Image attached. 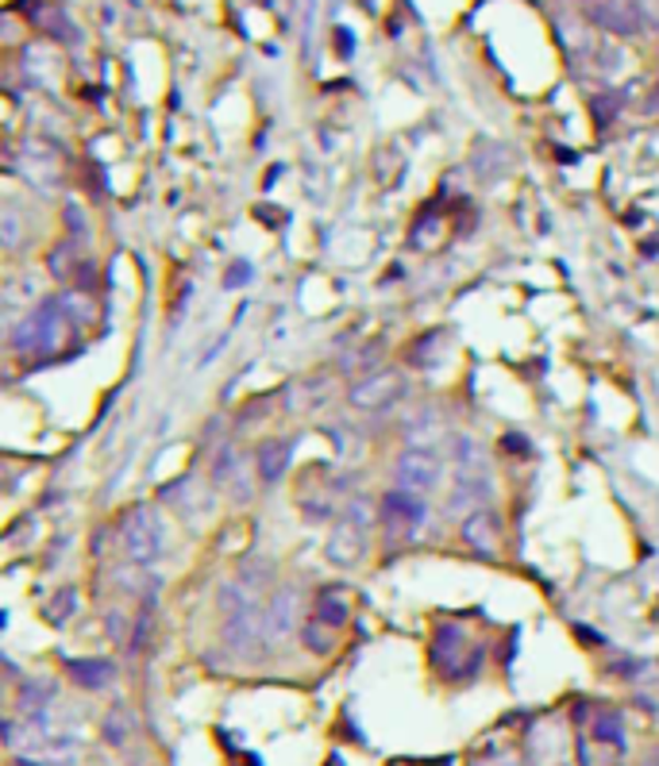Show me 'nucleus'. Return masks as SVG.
<instances>
[{"mask_svg": "<svg viewBox=\"0 0 659 766\" xmlns=\"http://www.w3.org/2000/svg\"><path fill=\"white\" fill-rule=\"evenodd\" d=\"M370 525H375V508H370L367 497H351L339 512L336 528L328 536V555L332 566H355L367 551V536H370Z\"/></svg>", "mask_w": 659, "mask_h": 766, "instance_id": "1", "label": "nucleus"}, {"mask_svg": "<svg viewBox=\"0 0 659 766\" xmlns=\"http://www.w3.org/2000/svg\"><path fill=\"white\" fill-rule=\"evenodd\" d=\"M120 532H124L120 540H124V551H127V559H132V566H139V571L158 566L166 540H163V520H158L155 508H147V505L127 508Z\"/></svg>", "mask_w": 659, "mask_h": 766, "instance_id": "2", "label": "nucleus"}, {"mask_svg": "<svg viewBox=\"0 0 659 766\" xmlns=\"http://www.w3.org/2000/svg\"><path fill=\"white\" fill-rule=\"evenodd\" d=\"M393 474H398V489L424 497V493H432L439 485L444 462H439V454L432 451V447H416L413 443V447H405V451L398 454V462H393Z\"/></svg>", "mask_w": 659, "mask_h": 766, "instance_id": "3", "label": "nucleus"}, {"mask_svg": "<svg viewBox=\"0 0 659 766\" xmlns=\"http://www.w3.org/2000/svg\"><path fill=\"white\" fill-rule=\"evenodd\" d=\"M401 393H405V378H401L398 370H375V374H362L359 382L347 390V401H351V408H359V413H382V408H390Z\"/></svg>", "mask_w": 659, "mask_h": 766, "instance_id": "4", "label": "nucleus"}, {"mask_svg": "<svg viewBox=\"0 0 659 766\" xmlns=\"http://www.w3.org/2000/svg\"><path fill=\"white\" fill-rule=\"evenodd\" d=\"M590 20H594L602 32L610 35H636L644 27V16H640V0H594L590 4Z\"/></svg>", "mask_w": 659, "mask_h": 766, "instance_id": "5", "label": "nucleus"}, {"mask_svg": "<svg viewBox=\"0 0 659 766\" xmlns=\"http://www.w3.org/2000/svg\"><path fill=\"white\" fill-rule=\"evenodd\" d=\"M424 517H428V505H424L416 493L393 489V493H386V497H382V520L393 528V532L413 536L416 528L424 525Z\"/></svg>", "mask_w": 659, "mask_h": 766, "instance_id": "6", "label": "nucleus"}, {"mask_svg": "<svg viewBox=\"0 0 659 766\" xmlns=\"http://www.w3.org/2000/svg\"><path fill=\"white\" fill-rule=\"evenodd\" d=\"M298 617H301V594L293 586H278L267 605V647L282 643L298 628Z\"/></svg>", "mask_w": 659, "mask_h": 766, "instance_id": "7", "label": "nucleus"}, {"mask_svg": "<svg viewBox=\"0 0 659 766\" xmlns=\"http://www.w3.org/2000/svg\"><path fill=\"white\" fill-rule=\"evenodd\" d=\"M35 189H55L58 178H63V166H58V155L47 147L43 139H27L24 143V158L16 166Z\"/></svg>", "mask_w": 659, "mask_h": 766, "instance_id": "8", "label": "nucleus"}, {"mask_svg": "<svg viewBox=\"0 0 659 766\" xmlns=\"http://www.w3.org/2000/svg\"><path fill=\"white\" fill-rule=\"evenodd\" d=\"M459 536H463V543L474 551V555H487V559L498 555V548H502V517L490 512V508H479V512L463 517Z\"/></svg>", "mask_w": 659, "mask_h": 766, "instance_id": "9", "label": "nucleus"}, {"mask_svg": "<svg viewBox=\"0 0 659 766\" xmlns=\"http://www.w3.org/2000/svg\"><path fill=\"white\" fill-rule=\"evenodd\" d=\"M212 482L220 489H228L236 500L252 497V477L244 474V459H239V451L232 443H220L216 454H212Z\"/></svg>", "mask_w": 659, "mask_h": 766, "instance_id": "10", "label": "nucleus"}, {"mask_svg": "<svg viewBox=\"0 0 659 766\" xmlns=\"http://www.w3.org/2000/svg\"><path fill=\"white\" fill-rule=\"evenodd\" d=\"M490 500V477L487 470H456V485H451V512H459V517H471V512H479V508H487Z\"/></svg>", "mask_w": 659, "mask_h": 766, "instance_id": "11", "label": "nucleus"}, {"mask_svg": "<svg viewBox=\"0 0 659 766\" xmlns=\"http://www.w3.org/2000/svg\"><path fill=\"white\" fill-rule=\"evenodd\" d=\"M290 459H293V439H267L255 454V470H259V482L275 485L278 477L290 470Z\"/></svg>", "mask_w": 659, "mask_h": 766, "instance_id": "12", "label": "nucleus"}, {"mask_svg": "<svg viewBox=\"0 0 659 766\" xmlns=\"http://www.w3.org/2000/svg\"><path fill=\"white\" fill-rule=\"evenodd\" d=\"M313 620H321V624H328V628H344L347 620H351V605H347V594L344 589H336V586H328V589H321L316 594V601H313V612H309Z\"/></svg>", "mask_w": 659, "mask_h": 766, "instance_id": "13", "label": "nucleus"}, {"mask_svg": "<svg viewBox=\"0 0 659 766\" xmlns=\"http://www.w3.org/2000/svg\"><path fill=\"white\" fill-rule=\"evenodd\" d=\"M448 451H451L456 470H487V447L474 436H451Z\"/></svg>", "mask_w": 659, "mask_h": 766, "instance_id": "14", "label": "nucleus"}, {"mask_svg": "<svg viewBox=\"0 0 659 766\" xmlns=\"http://www.w3.org/2000/svg\"><path fill=\"white\" fill-rule=\"evenodd\" d=\"M58 308H63V316L74 324H89L97 316V301H93V293H86V290H66L63 297H58Z\"/></svg>", "mask_w": 659, "mask_h": 766, "instance_id": "15", "label": "nucleus"}, {"mask_svg": "<svg viewBox=\"0 0 659 766\" xmlns=\"http://www.w3.org/2000/svg\"><path fill=\"white\" fill-rule=\"evenodd\" d=\"M301 640H305V647L316 651V655H328V651L336 647L339 632H336V628H328V624H321V620L309 617L305 624H301Z\"/></svg>", "mask_w": 659, "mask_h": 766, "instance_id": "16", "label": "nucleus"}, {"mask_svg": "<svg viewBox=\"0 0 659 766\" xmlns=\"http://www.w3.org/2000/svg\"><path fill=\"white\" fill-rule=\"evenodd\" d=\"M66 671H70L74 678H78L86 689H101V686H109L112 674H116V671H112V663H81V658H74V663L66 666Z\"/></svg>", "mask_w": 659, "mask_h": 766, "instance_id": "17", "label": "nucleus"}, {"mask_svg": "<svg viewBox=\"0 0 659 766\" xmlns=\"http://www.w3.org/2000/svg\"><path fill=\"white\" fill-rule=\"evenodd\" d=\"M78 255H74L70 243H63V247H55V255H51V274L58 278V282H74V274H78Z\"/></svg>", "mask_w": 659, "mask_h": 766, "instance_id": "18", "label": "nucleus"}, {"mask_svg": "<svg viewBox=\"0 0 659 766\" xmlns=\"http://www.w3.org/2000/svg\"><path fill=\"white\" fill-rule=\"evenodd\" d=\"M0 243L9 250H16L20 243H24V219H20V212L12 209V204L0 212Z\"/></svg>", "mask_w": 659, "mask_h": 766, "instance_id": "19", "label": "nucleus"}, {"mask_svg": "<svg viewBox=\"0 0 659 766\" xmlns=\"http://www.w3.org/2000/svg\"><path fill=\"white\" fill-rule=\"evenodd\" d=\"M640 16H644V27L659 32V0H640Z\"/></svg>", "mask_w": 659, "mask_h": 766, "instance_id": "20", "label": "nucleus"}, {"mask_svg": "<svg viewBox=\"0 0 659 766\" xmlns=\"http://www.w3.org/2000/svg\"><path fill=\"white\" fill-rule=\"evenodd\" d=\"M644 112H648V116H659V81L648 89V97H644Z\"/></svg>", "mask_w": 659, "mask_h": 766, "instance_id": "21", "label": "nucleus"}, {"mask_svg": "<svg viewBox=\"0 0 659 766\" xmlns=\"http://www.w3.org/2000/svg\"><path fill=\"white\" fill-rule=\"evenodd\" d=\"M594 732L602 735V740H621V724H597Z\"/></svg>", "mask_w": 659, "mask_h": 766, "instance_id": "22", "label": "nucleus"}]
</instances>
